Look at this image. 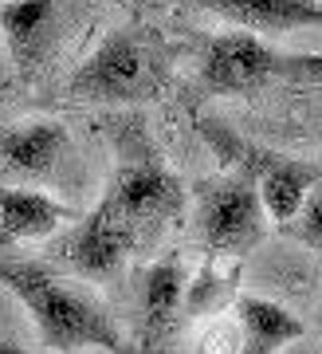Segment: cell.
<instances>
[{
  "instance_id": "cell-4",
  "label": "cell",
  "mask_w": 322,
  "mask_h": 354,
  "mask_svg": "<svg viewBox=\"0 0 322 354\" xmlns=\"http://www.w3.org/2000/svg\"><path fill=\"white\" fill-rule=\"evenodd\" d=\"M200 138L209 142V150L220 158V165L228 174H240L244 181L256 185L260 193V205L267 221L283 225L299 213V205L307 201L310 189L322 185V169L310 162H299V158H287V153H275L267 146H256L252 138L236 134L228 122L220 118H209V114H193Z\"/></svg>"
},
{
  "instance_id": "cell-9",
  "label": "cell",
  "mask_w": 322,
  "mask_h": 354,
  "mask_svg": "<svg viewBox=\"0 0 322 354\" xmlns=\"http://www.w3.org/2000/svg\"><path fill=\"white\" fill-rule=\"evenodd\" d=\"M67 150H71L67 130L59 122H48V118L0 130V165L24 181H48L59 169Z\"/></svg>"
},
{
  "instance_id": "cell-5",
  "label": "cell",
  "mask_w": 322,
  "mask_h": 354,
  "mask_svg": "<svg viewBox=\"0 0 322 354\" xmlns=\"http://www.w3.org/2000/svg\"><path fill=\"white\" fill-rule=\"evenodd\" d=\"M275 83H322V51H279L252 32H212L200 44V87L212 95H252Z\"/></svg>"
},
{
  "instance_id": "cell-17",
  "label": "cell",
  "mask_w": 322,
  "mask_h": 354,
  "mask_svg": "<svg viewBox=\"0 0 322 354\" xmlns=\"http://www.w3.org/2000/svg\"><path fill=\"white\" fill-rule=\"evenodd\" d=\"M0 354H28V351H20V346H12V342H0Z\"/></svg>"
},
{
  "instance_id": "cell-11",
  "label": "cell",
  "mask_w": 322,
  "mask_h": 354,
  "mask_svg": "<svg viewBox=\"0 0 322 354\" xmlns=\"http://www.w3.org/2000/svg\"><path fill=\"white\" fill-rule=\"evenodd\" d=\"M200 12H212L244 32H303L322 28L319 0H185Z\"/></svg>"
},
{
  "instance_id": "cell-19",
  "label": "cell",
  "mask_w": 322,
  "mask_h": 354,
  "mask_svg": "<svg viewBox=\"0 0 322 354\" xmlns=\"http://www.w3.org/2000/svg\"><path fill=\"white\" fill-rule=\"evenodd\" d=\"M319 327H322V307H319Z\"/></svg>"
},
{
  "instance_id": "cell-2",
  "label": "cell",
  "mask_w": 322,
  "mask_h": 354,
  "mask_svg": "<svg viewBox=\"0 0 322 354\" xmlns=\"http://www.w3.org/2000/svg\"><path fill=\"white\" fill-rule=\"evenodd\" d=\"M0 288H8L36 319L39 342L48 351L79 354V351H106V354H134L122 339L111 311L91 295L63 279L51 264L39 260H16L0 252Z\"/></svg>"
},
{
  "instance_id": "cell-6",
  "label": "cell",
  "mask_w": 322,
  "mask_h": 354,
  "mask_svg": "<svg viewBox=\"0 0 322 354\" xmlns=\"http://www.w3.org/2000/svg\"><path fill=\"white\" fill-rule=\"evenodd\" d=\"M193 209H197V236L212 260L240 264L263 241L267 213H263L256 185L244 181L240 174H220L197 181Z\"/></svg>"
},
{
  "instance_id": "cell-14",
  "label": "cell",
  "mask_w": 322,
  "mask_h": 354,
  "mask_svg": "<svg viewBox=\"0 0 322 354\" xmlns=\"http://www.w3.org/2000/svg\"><path fill=\"white\" fill-rule=\"evenodd\" d=\"M240 264H232L224 272L216 260H205L197 276L185 283V311L193 319H209V315H224V307L236 304V295H240Z\"/></svg>"
},
{
  "instance_id": "cell-13",
  "label": "cell",
  "mask_w": 322,
  "mask_h": 354,
  "mask_svg": "<svg viewBox=\"0 0 322 354\" xmlns=\"http://www.w3.org/2000/svg\"><path fill=\"white\" fill-rule=\"evenodd\" d=\"M67 221H75V213L67 205L51 201L48 193L0 185V252H8L24 241H44Z\"/></svg>"
},
{
  "instance_id": "cell-15",
  "label": "cell",
  "mask_w": 322,
  "mask_h": 354,
  "mask_svg": "<svg viewBox=\"0 0 322 354\" xmlns=\"http://www.w3.org/2000/svg\"><path fill=\"white\" fill-rule=\"evenodd\" d=\"M279 232L322 256V189H310L307 201L299 205V213L279 225Z\"/></svg>"
},
{
  "instance_id": "cell-18",
  "label": "cell",
  "mask_w": 322,
  "mask_h": 354,
  "mask_svg": "<svg viewBox=\"0 0 322 354\" xmlns=\"http://www.w3.org/2000/svg\"><path fill=\"white\" fill-rule=\"evenodd\" d=\"M106 4H118V8H122V4H126V0H106Z\"/></svg>"
},
{
  "instance_id": "cell-12",
  "label": "cell",
  "mask_w": 322,
  "mask_h": 354,
  "mask_svg": "<svg viewBox=\"0 0 322 354\" xmlns=\"http://www.w3.org/2000/svg\"><path fill=\"white\" fill-rule=\"evenodd\" d=\"M236 327H240L236 354H279L307 335V323L295 311L263 295H236Z\"/></svg>"
},
{
  "instance_id": "cell-10",
  "label": "cell",
  "mask_w": 322,
  "mask_h": 354,
  "mask_svg": "<svg viewBox=\"0 0 322 354\" xmlns=\"http://www.w3.org/2000/svg\"><path fill=\"white\" fill-rule=\"evenodd\" d=\"M51 256L83 279H114L126 268V260L134 256V248H130L114 228L102 225L99 216L87 213L55 248H51Z\"/></svg>"
},
{
  "instance_id": "cell-7",
  "label": "cell",
  "mask_w": 322,
  "mask_h": 354,
  "mask_svg": "<svg viewBox=\"0 0 322 354\" xmlns=\"http://www.w3.org/2000/svg\"><path fill=\"white\" fill-rule=\"evenodd\" d=\"M71 4H79V0H8L0 8L4 44L24 79H36V71H44L51 51L59 48L63 8H71Z\"/></svg>"
},
{
  "instance_id": "cell-1",
  "label": "cell",
  "mask_w": 322,
  "mask_h": 354,
  "mask_svg": "<svg viewBox=\"0 0 322 354\" xmlns=\"http://www.w3.org/2000/svg\"><path fill=\"white\" fill-rule=\"evenodd\" d=\"M111 142L118 162H114L111 189L91 209V216H99L106 228H114L138 256L153 248V241L169 225H181L189 193L181 177L165 165V158L149 142L146 127L138 118L111 122Z\"/></svg>"
},
{
  "instance_id": "cell-16",
  "label": "cell",
  "mask_w": 322,
  "mask_h": 354,
  "mask_svg": "<svg viewBox=\"0 0 322 354\" xmlns=\"http://www.w3.org/2000/svg\"><path fill=\"white\" fill-rule=\"evenodd\" d=\"M236 346H240V327L224 315H209V323L200 327V354H236Z\"/></svg>"
},
{
  "instance_id": "cell-3",
  "label": "cell",
  "mask_w": 322,
  "mask_h": 354,
  "mask_svg": "<svg viewBox=\"0 0 322 354\" xmlns=\"http://www.w3.org/2000/svg\"><path fill=\"white\" fill-rule=\"evenodd\" d=\"M169 79V55L158 32L142 24L114 28L71 75L67 91L83 102H134L158 95Z\"/></svg>"
},
{
  "instance_id": "cell-8",
  "label": "cell",
  "mask_w": 322,
  "mask_h": 354,
  "mask_svg": "<svg viewBox=\"0 0 322 354\" xmlns=\"http://www.w3.org/2000/svg\"><path fill=\"white\" fill-rule=\"evenodd\" d=\"M185 260L161 256L146 268L142 291H138V342L142 351H158L161 342L177 330V319L185 311Z\"/></svg>"
}]
</instances>
